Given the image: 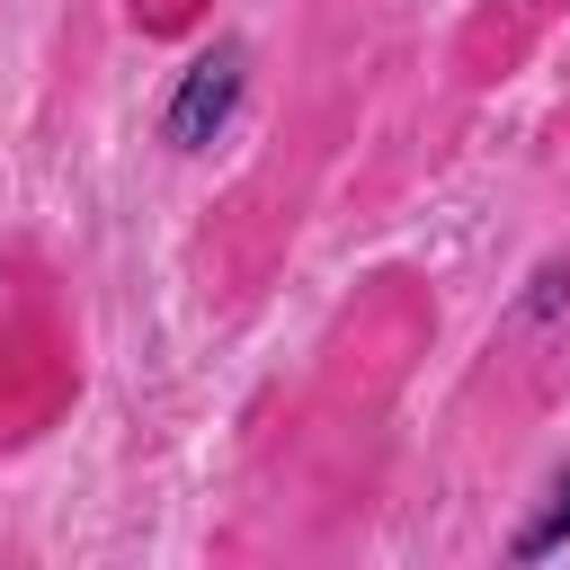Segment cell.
I'll return each instance as SVG.
<instances>
[{
  "mask_svg": "<svg viewBox=\"0 0 570 570\" xmlns=\"http://www.w3.org/2000/svg\"><path fill=\"white\" fill-rule=\"evenodd\" d=\"M561 543H570V481H561V490H552V508L517 534V552H525V561H543V552H561Z\"/></svg>",
  "mask_w": 570,
  "mask_h": 570,
  "instance_id": "obj_2",
  "label": "cell"
},
{
  "mask_svg": "<svg viewBox=\"0 0 570 570\" xmlns=\"http://www.w3.org/2000/svg\"><path fill=\"white\" fill-rule=\"evenodd\" d=\"M232 98H240V45L196 53V62H187V80H178V98H169V142H178V151H205V142H214V125L232 116Z\"/></svg>",
  "mask_w": 570,
  "mask_h": 570,
  "instance_id": "obj_1",
  "label": "cell"
}]
</instances>
